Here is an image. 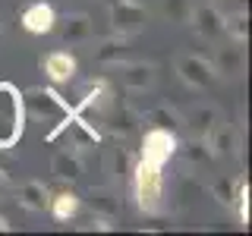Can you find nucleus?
Masks as SVG:
<instances>
[{
  "label": "nucleus",
  "mask_w": 252,
  "mask_h": 236,
  "mask_svg": "<svg viewBox=\"0 0 252 236\" xmlns=\"http://www.w3.org/2000/svg\"><path fill=\"white\" fill-rule=\"evenodd\" d=\"M22 104H26V114H32L35 120H60V117L73 114V107L60 98L54 88H29L22 91Z\"/></svg>",
  "instance_id": "obj_3"
},
{
  "label": "nucleus",
  "mask_w": 252,
  "mask_h": 236,
  "mask_svg": "<svg viewBox=\"0 0 252 236\" xmlns=\"http://www.w3.org/2000/svg\"><path fill=\"white\" fill-rule=\"evenodd\" d=\"M215 69H218V73H224V76H240L243 69H246V57H243L240 47H220Z\"/></svg>",
  "instance_id": "obj_18"
},
{
  "label": "nucleus",
  "mask_w": 252,
  "mask_h": 236,
  "mask_svg": "<svg viewBox=\"0 0 252 236\" xmlns=\"http://www.w3.org/2000/svg\"><path fill=\"white\" fill-rule=\"evenodd\" d=\"M51 173L57 179H79L82 177V161H79V154L73 148H63L51 157Z\"/></svg>",
  "instance_id": "obj_14"
},
{
  "label": "nucleus",
  "mask_w": 252,
  "mask_h": 236,
  "mask_svg": "<svg viewBox=\"0 0 252 236\" xmlns=\"http://www.w3.org/2000/svg\"><path fill=\"white\" fill-rule=\"evenodd\" d=\"M3 192H6V173L0 170V195H3Z\"/></svg>",
  "instance_id": "obj_28"
},
{
  "label": "nucleus",
  "mask_w": 252,
  "mask_h": 236,
  "mask_svg": "<svg viewBox=\"0 0 252 236\" xmlns=\"http://www.w3.org/2000/svg\"><path fill=\"white\" fill-rule=\"evenodd\" d=\"M220 123V114H218V107L215 104H199L189 114V120H186V126H189V132H192L195 139H205L211 129Z\"/></svg>",
  "instance_id": "obj_13"
},
{
  "label": "nucleus",
  "mask_w": 252,
  "mask_h": 236,
  "mask_svg": "<svg viewBox=\"0 0 252 236\" xmlns=\"http://www.w3.org/2000/svg\"><path fill=\"white\" fill-rule=\"evenodd\" d=\"M139 123H145L148 129H170V132H177V126L183 123L180 120V114L177 110H170V107H152V110H145V114L139 117Z\"/></svg>",
  "instance_id": "obj_16"
},
{
  "label": "nucleus",
  "mask_w": 252,
  "mask_h": 236,
  "mask_svg": "<svg viewBox=\"0 0 252 236\" xmlns=\"http://www.w3.org/2000/svg\"><path fill=\"white\" fill-rule=\"evenodd\" d=\"M236 189H240V183H236L233 177H220V179H215V186H211V195H215V202H220V205H233Z\"/></svg>",
  "instance_id": "obj_24"
},
{
  "label": "nucleus",
  "mask_w": 252,
  "mask_h": 236,
  "mask_svg": "<svg viewBox=\"0 0 252 236\" xmlns=\"http://www.w3.org/2000/svg\"><path fill=\"white\" fill-rule=\"evenodd\" d=\"M19 19H22V29H26L29 35H47V31H54V26H57V13H54V6L44 3V0L29 3Z\"/></svg>",
  "instance_id": "obj_8"
},
{
  "label": "nucleus",
  "mask_w": 252,
  "mask_h": 236,
  "mask_svg": "<svg viewBox=\"0 0 252 236\" xmlns=\"http://www.w3.org/2000/svg\"><path fill=\"white\" fill-rule=\"evenodd\" d=\"M224 31L233 38L236 44H243L249 38V16L246 13H230V16H224Z\"/></svg>",
  "instance_id": "obj_22"
},
{
  "label": "nucleus",
  "mask_w": 252,
  "mask_h": 236,
  "mask_svg": "<svg viewBox=\"0 0 252 236\" xmlns=\"http://www.w3.org/2000/svg\"><path fill=\"white\" fill-rule=\"evenodd\" d=\"M41 69H44V76L51 79V82H69V79L76 76V57H69L66 51H54V54H47V57L41 60Z\"/></svg>",
  "instance_id": "obj_9"
},
{
  "label": "nucleus",
  "mask_w": 252,
  "mask_h": 236,
  "mask_svg": "<svg viewBox=\"0 0 252 236\" xmlns=\"http://www.w3.org/2000/svg\"><path fill=\"white\" fill-rule=\"evenodd\" d=\"M110 167H114V177H129L136 164H132V157H129L126 148H117L114 157H110Z\"/></svg>",
  "instance_id": "obj_25"
},
{
  "label": "nucleus",
  "mask_w": 252,
  "mask_h": 236,
  "mask_svg": "<svg viewBox=\"0 0 252 236\" xmlns=\"http://www.w3.org/2000/svg\"><path fill=\"white\" fill-rule=\"evenodd\" d=\"M177 76L183 79L189 88H208L215 82V66H211L205 57H195V54H183L177 57Z\"/></svg>",
  "instance_id": "obj_6"
},
{
  "label": "nucleus",
  "mask_w": 252,
  "mask_h": 236,
  "mask_svg": "<svg viewBox=\"0 0 252 236\" xmlns=\"http://www.w3.org/2000/svg\"><path fill=\"white\" fill-rule=\"evenodd\" d=\"M0 41H3V26H0Z\"/></svg>",
  "instance_id": "obj_30"
},
{
  "label": "nucleus",
  "mask_w": 252,
  "mask_h": 236,
  "mask_svg": "<svg viewBox=\"0 0 252 236\" xmlns=\"http://www.w3.org/2000/svg\"><path fill=\"white\" fill-rule=\"evenodd\" d=\"M189 10H192L189 0H164V13H167L170 19H177V22H186L189 19Z\"/></svg>",
  "instance_id": "obj_26"
},
{
  "label": "nucleus",
  "mask_w": 252,
  "mask_h": 236,
  "mask_svg": "<svg viewBox=\"0 0 252 236\" xmlns=\"http://www.w3.org/2000/svg\"><path fill=\"white\" fill-rule=\"evenodd\" d=\"M132 189H136V202L145 214H158L161 211V199H164V177H161V167L152 161H136L132 167Z\"/></svg>",
  "instance_id": "obj_2"
},
{
  "label": "nucleus",
  "mask_w": 252,
  "mask_h": 236,
  "mask_svg": "<svg viewBox=\"0 0 252 236\" xmlns=\"http://www.w3.org/2000/svg\"><path fill=\"white\" fill-rule=\"evenodd\" d=\"M148 10L139 3V0H114L110 3V26H114L117 35H136V31L145 26Z\"/></svg>",
  "instance_id": "obj_5"
},
{
  "label": "nucleus",
  "mask_w": 252,
  "mask_h": 236,
  "mask_svg": "<svg viewBox=\"0 0 252 236\" xmlns=\"http://www.w3.org/2000/svg\"><path fill=\"white\" fill-rule=\"evenodd\" d=\"M177 148H180L177 132H170V129H145V136H142V161H152L158 167H164V164L177 154Z\"/></svg>",
  "instance_id": "obj_4"
},
{
  "label": "nucleus",
  "mask_w": 252,
  "mask_h": 236,
  "mask_svg": "<svg viewBox=\"0 0 252 236\" xmlns=\"http://www.w3.org/2000/svg\"><path fill=\"white\" fill-rule=\"evenodd\" d=\"M205 145L211 148V154L215 157H220V154H230L233 148H236V132L230 129V126H227L224 120H220L215 129L208 132V136H205Z\"/></svg>",
  "instance_id": "obj_15"
},
{
  "label": "nucleus",
  "mask_w": 252,
  "mask_h": 236,
  "mask_svg": "<svg viewBox=\"0 0 252 236\" xmlns=\"http://www.w3.org/2000/svg\"><path fill=\"white\" fill-rule=\"evenodd\" d=\"M89 205H92L94 214H101V217H114L117 211H120V202H117V195L110 192V189H92Z\"/></svg>",
  "instance_id": "obj_19"
},
{
  "label": "nucleus",
  "mask_w": 252,
  "mask_h": 236,
  "mask_svg": "<svg viewBox=\"0 0 252 236\" xmlns=\"http://www.w3.org/2000/svg\"><path fill=\"white\" fill-rule=\"evenodd\" d=\"M233 205H236V211H240V220H243V224H249V183H240Z\"/></svg>",
  "instance_id": "obj_27"
},
{
  "label": "nucleus",
  "mask_w": 252,
  "mask_h": 236,
  "mask_svg": "<svg viewBox=\"0 0 252 236\" xmlns=\"http://www.w3.org/2000/svg\"><path fill=\"white\" fill-rule=\"evenodd\" d=\"M26 129L22 91L13 82H0V148H13Z\"/></svg>",
  "instance_id": "obj_1"
},
{
  "label": "nucleus",
  "mask_w": 252,
  "mask_h": 236,
  "mask_svg": "<svg viewBox=\"0 0 252 236\" xmlns=\"http://www.w3.org/2000/svg\"><path fill=\"white\" fill-rule=\"evenodd\" d=\"M183 154H186L189 164H211L215 161V154H211V148L205 145V139H195V136L183 145Z\"/></svg>",
  "instance_id": "obj_23"
},
{
  "label": "nucleus",
  "mask_w": 252,
  "mask_h": 236,
  "mask_svg": "<svg viewBox=\"0 0 252 236\" xmlns=\"http://www.w3.org/2000/svg\"><path fill=\"white\" fill-rule=\"evenodd\" d=\"M123 51H126V35H114L94 47V57H98V63H120Z\"/></svg>",
  "instance_id": "obj_21"
},
{
  "label": "nucleus",
  "mask_w": 252,
  "mask_h": 236,
  "mask_svg": "<svg viewBox=\"0 0 252 236\" xmlns=\"http://www.w3.org/2000/svg\"><path fill=\"white\" fill-rule=\"evenodd\" d=\"M47 211H51L57 220H69V217H76V211H79V195L76 192H69V189H63V192L57 195H51V202H47Z\"/></svg>",
  "instance_id": "obj_17"
},
{
  "label": "nucleus",
  "mask_w": 252,
  "mask_h": 236,
  "mask_svg": "<svg viewBox=\"0 0 252 236\" xmlns=\"http://www.w3.org/2000/svg\"><path fill=\"white\" fill-rule=\"evenodd\" d=\"M6 230H10V224H6V217L0 214V233H6Z\"/></svg>",
  "instance_id": "obj_29"
},
{
  "label": "nucleus",
  "mask_w": 252,
  "mask_h": 236,
  "mask_svg": "<svg viewBox=\"0 0 252 236\" xmlns=\"http://www.w3.org/2000/svg\"><path fill=\"white\" fill-rule=\"evenodd\" d=\"M136 126H139V117L132 114L129 107H120V110L110 114V132H114L117 139H129L132 132H136Z\"/></svg>",
  "instance_id": "obj_20"
},
{
  "label": "nucleus",
  "mask_w": 252,
  "mask_h": 236,
  "mask_svg": "<svg viewBox=\"0 0 252 236\" xmlns=\"http://www.w3.org/2000/svg\"><path fill=\"white\" fill-rule=\"evenodd\" d=\"M60 38L66 44H79L92 38V19L85 13H69L60 19Z\"/></svg>",
  "instance_id": "obj_11"
},
{
  "label": "nucleus",
  "mask_w": 252,
  "mask_h": 236,
  "mask_svg": "<svg viewBox=\"0 0 252 236\" xmlns=\"http://www.w3.org/2000/svg\"><path fill=\"white\" fill-rule=\"evenodd\" d=\"M189 22H192L195 35L205 38V41H218L224 35V16L215 3H202V6H192L189 10Z\"/></svg>",
  "instance_id": "obj_7"
},
{
  "label": "nucleus",
  "mask_w": 252,
  "mask_h": 236,
  "mask_svg": "<svg viewBox=\"0 0 252 236\" xmlns=\"http://www.w3.org/2000/svg\"><path fill=\"white\" fill-rule=\"evenodd\" d=\"M120 79H123L126 88L145 91V88H152V82H155V66H152V63H123V66H120Z\"/></svg>",
  "instance_id": "obj_12"
},
{
  "label": "nucleus",
  "mask_w": 252,
  "mask_h": 236,
  "mask_svg": "<svg viewBox=\"0 0 252 236\" xmlns=\"http://www.w3.org/2000/svg\"><path fill=\"white\" fill-rule=\"evenodd\" d=\"M16 199L26 211H35V214H41L47 211V202H51V192H47L44 183H38V179H29V183H22L16 189Z\"/></svg>",
  "instance_id": "obj_10"
}]
</instances>
